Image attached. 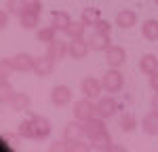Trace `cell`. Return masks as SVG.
Listing matches in <instances>:
<instances>
[{
  "instance_id": "obj_1",
  "label": "cell",
  "mask_w": 158,
  "mask_h": 152,
  "mask_svg": "<svg viewBox=\"0 0 158 152\" xmlns=\"http://www.w3.org/2000/svg\"><path fill=\"white\" fill-rule=\"evenodd\" d=\"M101 85H103V91H108V93H118L124 87V76L118 68H110L101 78Z\"/></svg>"
},
{
  "instance_id": "obj_2",
  "label": "cell",
  "mask_w": 158,
  "mask_h": 152,
  "mask_svg": "<svg viewBox=\"0 0 158 152\" xmlns=\"http://www.w3.org/2000/svg\"><path fill=\"white\" fill-rule=\"evenodd\" d=\"M93 116H97V110H95L93 99L85 97V99H78L76 103H74V118H78V120L86 123V120L93 118Z\"/></svg>"
},
{
  "instance_id": "obj_3",
  "label": "cell",
  "mask_w": 158,
  "mask_h": 152,
  "mask_svg": "<svg viewBox=\"0 0 158 152\" xmlns=\"http://www.w3.org/2000/svg\"><path fill=\"white\" fill-rule=\"evenodd\" d=\"M95 110H97V116H101V118H112L114 114L118 112V101L114 99L112 95H106V97H97Z\"/></svg>"
},
{
  "instance_id": "obj_4",
  "label": "cell",
  "mask_w": 158,
  "mask_h": 152,
  "mask_svg": "<svg viewBox=\"0 0 158 152\" xmlns=\"http://www.w3.org/2000/svg\"><path fill=\"white\" fill-rule=\"evenodd\" d=\"M89 51H91L89 40H85V38H70V42H68V55L72 59H85L86 55H89Z\"/></svg>"
},
{
  "instance_id": "obj_5",
  "label": "cell",
  "mask_w": 158,
  "mask_h": 152,
  "mask_svg": "<svg viewBox=\"0 0 158 152\" xmlns=\"http://www.w3.org/2000/svg\"><path fill=\"white\" fill-rule=\"evenodd\" d=\"M80 91H82V95L89 97V99H97L99 95H101V91H103V85H101V80H97V78L86 76L85 80L80 82Z\"/></svg>"
},
{
  "instance_id": "obj_6",
  "label": "cell",
  "mask_w": 158,
  "mask_h": 152,
  "mask_svg": "<svg viewBox=\"0 0 158 152\" xmlns=\"http://www.w3.org/2000/svg\"><path fill=\"white\" fill-rule=\"evenodd\" d=\"M53 70H55V59L47 53V55H42V57H36L34 70H32V72H34L36 76H40V78H47V76L53 74Z\"/></svg>"
},
{
  "instance_id": "obj_7",
  "label": "cell",
  "mask_w": 158,
  "mask_h": 152,
  "mask_svg": "<svg viewBox=\"0 0 158 152\" xmlns=\"http://www.w3.org/2000/svg\"><path fill=\"white\" fill-rule=\"evenodd\" d=\"M70 101H72V89L70 87H65V85L53 87V91H51V103H53V106L63 108V106H68Z\"/></svg>"
},
{
  "instance_id": "obj_8",
  "label": "cell",
  "mask_w": 158,
  "mask_h": 152,
  "mask_svg": "<svg viewBox=\"0 0 158 152\" xmlns=\"http://www.w3.org/2000/svg\"><path fill=\"white\" fill-rule=\"evenodd\" d=\"M106 61H108L110 68H120L122 63L127 61V51L122 47H118V44H112L106 51Z\"/></svg>"
},
{
  "instance_id": "obj_9",
  "label": "cell",
  "mask_w": 158,
  "mask_h": 152,
  "mask_svg": "<svg viewBox=\"0 0 158 152\" xmlns=\"http://www.w3.org/2000/svg\"><path fill=\"white\" fill-rule=\"evenodd\" d=\"M13 59V68H15V72H32L34 70V61H36V57H32L30 53H17Z\"/></svg>"
},
{
  "instance_id": "obj_10",
  "label": "cell",
  "mask_w": 158,
  "mask_h": 152,
  "mask_svg": "<svg viewBox=\"0 0 158 152\" xmlns=\"http://www.w3.org/2000/svg\"><path fill=\"white\" fill-rule=\"evenodd\" d=\"M32 123H34V133H36V139H47L53 131L51 127V120L44 118V116H32Z\"/></svg>"
},
{
  "instance_id": "obj_11",
  "label": "cell",
  "mask_w": 158,
  "mask_h": 152,
  "mask_svg": "<svg viewBox=\"0 0 158 152\" xmlns=\"http://www.w3.org/2000/svg\"><path fill=\"white\" fill-rule=\"evenodd\" d=\"M85 135V123L82 120H70L68 125L63 127V137L68 139V141H72V139H80Z\"/></svg>"
},
{
  "instance_id": "obj_12",
  "label": "cell",
  "mask_w": 158,
  "mask_h": 152,
  "mask_svg": "<svg viewBox=\"0 0 158 152\" xmlns=\"http://www.w3.org/2000/svg\"><path fill=\"white\" fill-rule=\"evenodd\" d=\"M116 25L122 27V30H131L133 25H137V13L131 11V9H122L116 15Z\"/></svg>"
},
{
  "instance_id": "obj_13",
  "label": "cell",
  "mask_w": 158,
  "mask_h": 152,
  "mask_svg": "<svg viewBox=\"0 0 158 152\" xmlns=\"http://www.w3.org/2000/svg\"><path fill=\"white\" fill-rule=\"evenodd\" d=\"M103 131H108V129H106V123H103L101 116H93V118H89L85 123V135L89 139L99 135V133H103Z\"/></svg>"
},
{
  "instance_id": "obj_14",
  "label": "cell",
  "mask_w": 158,
  "mask_h": 152,
  "mask_svg": "<svg viewBox=\"0 0 158 152\" xmlns=\"http://www.w3.org/2000/svg\"><path fill=\"white\" fill-rule=\"evenodd\" d=\"M139 70L143 72L146 76H152L158 72V57L154 53H146V55H141V59H139Z\"/></svg>"
},
{
  "instance_id": "obj_15",
  "label": "cell",
  "mask_w": 158,
  "mask_h": 152,
  "mask_svg": "<svg viewBox=\"0 0 158 152\" xmlns=\"http://www.w3.org/2000/svg\"><path fill=\"white\" fill-rule=\"evenodd\" d=\"M141 129L148 135H158V110H150L141 118Z\"/></svg>"
},
{
  "instance_id": "obj_16",
  "label": "cell",
  "mask_w": 158,
  "mask_h": 152,
  "mask_svg": "<svg viewBox=\"0 0 158 152\" xmlns=\"http://www.w3.org/2000/svg\"><path fill=\"white\" fill-rule=\"evenodd\" d=\"M89 44H91V51H108L112 44H110V34H101V32H93L91 38H89Z\"/></svg>"
},
{
  "instance_id": "obj_17",
  "label": "cell",
  "mask_w": 158,
  "mask_h": 152,
  "mask_svg": "<svg viewBox=\"0 0 158 152\" xmlns=\"http://www.w3.org/2000/svg\"><path fill=\"white\" fill-rule=\"evenodd\" d=\"M19 23H21L23 30H34V27H38V23H40V15L34 13V11H30V9H23V13L19 15Z\"/></svg>"
},
{
  "instance_id": "obj_18",
  "label": "cell",
  "mask_w": 158,
  "mask_h": 152,
  "mask_svg": "<svg viewBox=\"0 0 158 152\" xmlns=\"http://www.w3.org/2000/svg\"><path fill=\"white\" fill-rule=\"evenodd\" d=\"M141 36L150 40V42H156L158 40V19H146L141 23Z\"/></svg>"
},
{
  "instance_id": "obj_19",
  "label": "cell",
  "mask_w": 158,
  "mask_h": 152,
  "mask_svg": "<svg viewBox=\"0 0 158 152\" xmlns=\"http://www.w3.org/2000/svg\"><path fill=\"white\" fill-rule=\"evenodd\" d=\"M51 23L55 25L59 32H65V30L70 27V23H72V17H70L65 11H53V15H51Z\"/></svg>"
},
{
  "instance_id": "obj_20",
  "label": "cell",
  "mask_w": 158,
  "mask_h": 152,
  "mask_svg": "<svg viewBox=\"0 0 158 152\" xmlns=\"http://www.w3.org/2000/svg\"><path fill=\"white\" fill-rule=\"evenodd\" d=\"M49 55L55 61H61V59L68 55V42H63V40H53L49 44Z\"/></svg>"
},
{
  "instance_id": "obj_21",
  "label": "cell",
  "mask_w": 158,
  "mask_h": 152,
  "mask_svg": "<svg viewBox=\"0 0 158 152\" xmlns=\"http://www.w3.org/2000/svg\"><path fill=\"white\" fill-rule=\"evenodd\" d=\"M55 36H57V27H55L53 23L47 25V27H40V30L36 32V38L40 40V42H47V44H51L53 40H57Z\"/></svg>"
},
{
  "instance_id": "obj_22",
  "label": "cell",
  "mask_w": 158,
  "mask_h": 152,
  "mask_svg": "<svg viewBox=\"0 0 158 152\" xmlns=\"http://www.w3.org/2000/svg\"><path fill=\"white\" fill-rule=\"evenodd\" d=\"M89 141H91V146L97 148V150H108L110 144H112V137H110L108 131H103V133H99V135H95V137H91Z\"/></svg>"
},
{
  "instance_id": "obj_23",
  "label": "cell",
  "mask_w": 158,
  "mask_h": 152,
  "mask_svg": "<svg viewBox=\"0 0 158 152\" xmlns=\"http://www.w3.org/2000/svg\"><path fill=\"white\" fill-rule=\"evenodd\" d=\"M85 30H86V23L80 19V21H72L70 27L65 30V34H68L70 38H82L85 36Z\"/></svg>"
},
{
  "instance_id": "obj_24",
  "label": "cell",
  "mask_w": 158,
  "mask_h": 152,
  "mask_svg": "<svg viewBox=\"0 0 158 152\" xmlns=\"http://www.w3.org/2000/svg\"><path fill=\"white\" fill-rule=\"evenodd\" d=\"M17 133H19L21 137H25V139H36L32 118H30V120H21V123H19V129H17Z\"/></svg>"
},
{
  "instance_id": "obj_25",
  "label": "cell",
  "mask_w": 158,
  "mask_h": 152,
  "mask_svg": "<svg viewBox=\"0 0 158 152\" xmlns=\"http://www.w3.org/2000/svg\"><path fill=\"white\" fill-rule=\"evenodd\" d=\"M99 17H101V13H99V9H95V6H86L85 11H82V21H85L86 25H95V21H97Z\"/></svg>"
},
{
  "instance_id": "obj_26",
  "label": "cell",
  "mask_w": 158,
  "mask_h": 152,
  "mask_svg": "<svg viewBox=\"0 0 158 152\" xmlns=\"http://www.w3.org/2000/svg\"><path fill=\"white\" fill-rule=\"evenodd\" d=\"M11 106L15 110H27L30 108V97L25 93H15L13 99H11Z\"/></svg>"
},
{
  "instance_id": "obj_27",
  "label": "cell",
  "mask_w": 158,
  "mask_h": 152,
  "mask_svg": "<svg viewBox=\"0 0 158 152\" xmlns=\"http://www.w3.org/2000/svg\"><path fill=\"white\" fill-rule=\"evenodd\" d=\"M0 99H2V103H6V101H11L13 99V89H11V85H9V78H0Z\"/></svg>"
},
{
  "instance_id": "obj_28",
  "label": "cell",
  "mask_w": 158,
  "mask_h": 152,
  "mask_svg": "<svg viewBox=\"0 0 158 152\" xmlns=\"http://www.w3.org/2000/svg\"><path fill=\"white\" fill-rule=\"evenodd\" d=\"M25 4H27V0H9L6 2V11L13 13V15H21Z\"/></svg>"
},
{
  "instance_id": "obj_29",
  "label": "cell",
  "mask_w": 158,
  "mask_h": 152,
  "mask_svg": "<svg viewBox=\"0 0 158 152\" xmlns=\"http://www.w3.org/2000/svg\"><path fill=\"white\" fill-rule=\"evenodd\" d=\"M11 70H15V68H13V59L2 57V59H0V78H9V76H11Z\"/></svg>"
},
{
  "instance_id": "obj_30",
  "label": "cell",
  "mask_w": 158,
  "mask_h": 152,
  "mask_svg": "<svg viewBox=\"0 0 158 152\" xmlns=\"http://www.w3.org/2000/svg\"><path fill=\"white\" fill-rule=\"evenodd\" d=\"M135 125H137V120H135L131 114H124V116L120 118V129L122 131H133Z\"/></svg>"
},
{
  "instance_id": "obj_31",
  "label": "cell",
  "mask_w": 158,
  "mask_h": 152,
  "mask_svg": "<svg viewBox=\"0 0 158 152\" xmlns=\"http://www.w3.org/2000/svg\"><path fill=\"white\" fill-rule=\"evenodd\" d=\"M95 32H101V34H112V23H110L108 19H101V17H99L97 21H95Z\"/></svg>"
},
{
  "instance_id": "obj_32",
  "label": "cell",
  "mask_w": 158,
  "mask_h": 152,
  "mask_svg": "<svg viewBox=\"0 0 158 152\" xmlns=\"http://www.w3.org/2000/svg\"><path fill=\"white\" fill-rule=\"evenodd\" d=\"M63 150H70V141L68 139L65 141H55L51 146V152H63Z\"/></svg>"
},
{
  "instance_id": "obj_33",
  "label": "cell",
  "mask_w": 158,
  "mask_h": 152,
  "mask_svg": "<svg viewBox=\"0 0 158 152\" xmlns=\"http://www.w3.org/2000/svg\"><path fill=\"white\" fill-rule=\"evenodd\" d=\"M25 9H30V11H34V13L40 15V11H42V2H40V0H27Z\"/></svg>"
},
{
  "instance_id": "obj_34",
  "label": "cell",
  "mask_w": 158,
  "mask_h": 152,
  "mask_svg": "<svg viewBox=\"0 0 158 152\" xmlns=\"http://www.w3.org/2000/svg\"><path fill=\"white\" fill-rule=\"evenodd\" d=\"M150 87H152V91H158V72L150 76Z\"/></svg>"
},
{
  "instance_id": "obj_35",
  "label": "cell",
  "mask_w": 158,
  "mask_h": 152,
  "mask_svg": "<svg viewBox=\"0 0 158 152\" xmlns=\"http://www.w3.org/2000/svg\"><path fill=\"white\" fill-rule=\"evenodd\" d=\"M6 23H9V15H6V11L0 13V27H6Z\"/></svg>"
},
{
  "instance_id": "obj_36",
  "label": "cell",
  "mask_w": 158,
  "mask_h": 152,
  "mask_svg": "<svg viewBox=\"0 0 158 152\" xmlns=\"http://www.w3.org/2000/svg\"><path fill=\"white\" fill-rule=\"evenodd\" d=\"M150 106H152V110H158V91H154V95H152V101H150Z\"/></svg>"
},
{
  "instance_id": "obj_37",
  "label": "cell",
  "mask_w": 158,
  "mask_h": 152,
  "mask_svg": "<svg viewBox=\"0 0 158 152\" xmlns=\"http://www.w3.org/2000/svg\"><path fill=\"white\" fill-rule=\"evenodd\" d=\"M110 152H124V146H114V144H110Z\"/></svg>"
},
{
  "instance_id": "obj_38",
  "label": "cell",
  "mask_w": 158,
  "mask_h": 152,
  "mask_svg": "<svg viewBox=\"0 0 158 152\" xmlns=\"http://www.w3.org/2000/svg\"><path fill=\"white\" fill-rule=\"evenodd\" d=\"M154 4H156V6H158V0H154Z\"/></svg>"
}]
</instances>
